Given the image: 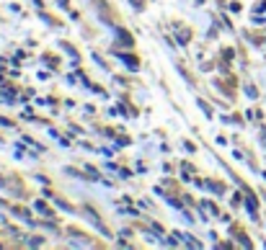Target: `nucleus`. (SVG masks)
<instances>
[]
</instances>
